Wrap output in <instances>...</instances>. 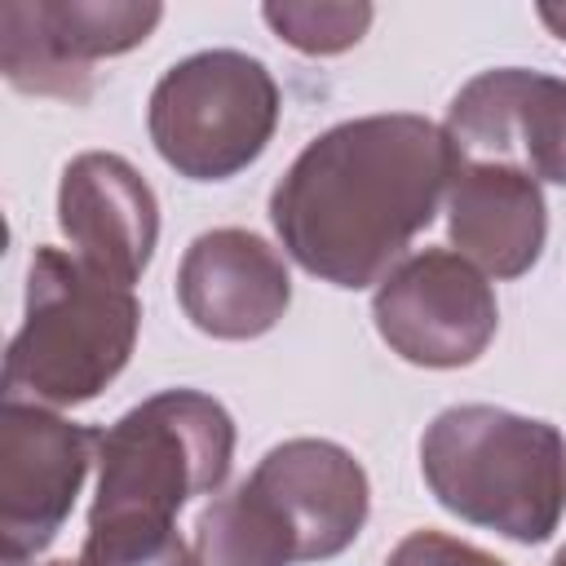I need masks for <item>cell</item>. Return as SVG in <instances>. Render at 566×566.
<instances>
[{
	"instance_id": "11",
	"label": "cell",
	"mask_w": 566,
	"mask_h": 566,
	"mask_svg": "<svg viewBox=\"0 0 566 566\" xmlns=\"http://www.w3.org/2000/svg\"><path fill=\"white\" fill-rule=\"evenodd\" d=\"M177 301L212 340H256L292 305L287 261L252 230L221 226L190 239L177 265Z\"/></svg>"
},
{
	"instance_id": "18",
	"label": "cell",
	"mask_w": 566,
	"mask_h": 566,
	"mask_svg": "<svg viewBox=\"0 0 566 566\" xmlns=\"http://www.w3.org/2000/svg\"><path fill=\"white\" fill-rule=\"evenodd\" d=\"M535 13H539V22H544L557 40H566V4H539Z\"/></svg>"
},
{
	"instance_id": "20",
	"label": "cell",
	"mask_w": 566,
	"mask_h": 566,
	"mask_svg": "<svg viewBox=\"0 0 566 566\" xmlns=\"http://www.w3.org/2000/svg\"><path fill=\"white\" fill-rule=\"evenodd\" d=\"M44 566H75V562H44Z\"/></svg>"
},
{
	"instance_id": "8",
	"label": "cell",
	"mask_w": 566,
	"mask_h": 566,
	"mask_svg": "<svg viewBox=\"0 0 566 566\" xmlns=\"http://www.w3.org/2000/svg\"><path fill=\"white\" fill-rule=\"evenodd\" d=\"M97 460V433L40 402L0 407V562L40 557L66 526Z\"/></svg>"
},
{
	"instance_id": "1",
	"label": "cell",
	"mask_w": 566,
	"mask_h": 566,
	"mask_svg": "<svg viewBox=\"0 0 566 566\" xmlns=\"http://www.w3.org/2000/svg\"><path fill=\"white\" fill-rule=\"evenodd\" d=\"M455 172L442 124L363 115L318 133L270 195L283 252L314 279L358 292L380 283L433 221Z\"/></svg>"
},
{
	"instance_id": "5",
	"label": "cell",
	"mask_w": 566,
	"mask_h": 566,
	"mask_svg": "<svg viewBox=\"0 0 566 566\" xmlns=\"http://www.w3.org/2000/svg\"><path fill=\"white\" fill-rule=\"evenodd\" d=\"M146 128L186 181H226L261 159L279 128L270 66L239 49H203L172 62L150 88Z\"/></svg>"
},
{
	"instance_id": "12",
	"label": "cell",
	"mask_w": 566,
	"mask_h": 566,
	"mask_svg": "<svg viewBox=\"0 0 566 566\" xmlns=\"http://www.w3.org/2000/svg\"><path fill=\"white\" fill-rule=\"evenodd\" d=\"M57 226L75 256L133 287L159 243V199L124 155L84 150L62 168Z\"/></svg>"
},
{
	"instance_id": "15",
	"label": "cell",
	"mask_w": 566,
	"mask_h": 566,
	"mask_svg": "<svg viewBox=\"0 0 566 566\" xmlns=\"http://www.w3.org/2000/svg\"><path fill=\"white\" fill-rule=\"evenodd\" d=\"M261 18L274 27V35L310 57H327V53H345L354 49L367 27H371V4H305V0H283V4H265Z\"/></svg>"
},
{
	"instance_id": "9",
	"label": "cell",
	"mask_w": 566,
	"mask_h": 566,
	"mask_svg": "<svg viewBox=\"0 0 566 566\" xmlns=\"http://www.w3.org/2000/svg\"><path fill=\"white\" fill-rule=\"evenodd\" d=\"M455 164H500L566 186V80L495 66L473 75L442 124Z\"/></svg>"
},
{
	"instance_id": "7",
	"label": "cell",
	"mask_w": 566,
	"mask_h": 566,
	"mask_svg": "<svg viewBox=\"0 0 566 566\" xmlns=\"http://www.w3.org/2000/svg\"><path fill=\"white\" fill-rule=\"evenodd\" d=\"M159 18V4L124 0H4L0 71L18 93L84 102L93 62L146 44Z\"/></svg>"
},
{
	"instance_id": "2",
	"label": "cell",
	"mask_w": 566,
	"mask_h": 566,
	"mask_svg": "<svg viewBox=\"0 0 566 566\" xmlns=\"http://www.w3.org/2000/svg\"><path fill=\"white\" fill-rule=\"evenodd\" d=\"M142 305L128 283L66 248H35L22 323L4 354V398L40 407L93 402L128 363Z\"/></svg>"
},
{
	"instance_id": "10",
	"label": "cell",
	"mask_w": 566,
	"mask_h": 566,
	"mask_svg": "<svg viewBox=\"0 0 566 566\" xmlns=\"http://www.w3.org/2000/svg\"><path fill=\"white\" fill-rule=\"evenodd\" d=\"M248 482L287 526L296 562H327L345 553L371 509L363 464L354 460V451L327 438H287L270 447Z\"/></svg>"
},
{
	"instance_id": "4",
	"label": "cell",
	"mask_w": 566,
	"mask_h": 566,
	"mask_svg": "<svg viewBox=\"0 0 566 566\" xmlns=\"http://www.w3.org/2000/svg\"><path fill=\"white\" fill-rule=\"evenodd\" d=\"M230 460V411L199 389H159L97 433L88 526H172L195 495L226 482Z\"/></svg>"
},
{
	"instance_id": "19",
	"label": "cell",
	"mask_w": 566,
	"mask_h": 566,
	"mask_svg": "<svg viewBox=\"0 0 566 566\" xmlns=\"http://www.w3.org/2000/svg\"><path fill=\"white\" fill-rule=\"evenodd\" d=\"M553 566H566V548H562V553H557V557H553Z\"/></svg>"
},
{
	"instance_id": "13",
	"label": "cell",
	"mask_w": 566,
	"mask_h": 566,
	"mask_svg": "<svg viewBox=\"0 0 566 566\" xmlns=\"http://www.w3.org/2000/svg\"><path fill=\"white\" fill-rule=\"evenodd\" d=\"M447 230L486 279L526 274L548 239V208L535 177L500 164H455L447 181Z\"/></svg>"
},
{
	"instance_id": "14",
	"label": "cell",
	"mask_w": 566,
	"mask_h": 566,
	"mask_svg": "<svg viewBox=\"0 0 566 566\" xmlns=\"http://www.w3.org/2000/svg\"><path fill=\"white\" fill-rule=\"evenodd\" d=\"M199 566H296V548L265 495L243 478L195 522Z\"/></svg>"
},
{
	"instance_id": "17",
	"label": "cell",
	"mask_w": 566,
	"mask_h": 566,
	"mask_svg": "<svg viewBox=\"0 0 566 566\" xmlns=\"http://www.w3.org/2000/svg\"><path fill=\"white\" fill-rule=\"evenodd\" d=\"M385 566H509L495 553L455 539L447 531H411L394 544V553L385 557Z\"/></svg>"
},
{
	"instance_id": "6",
	"label": "cell",
	"mask_w": 566,
	"mask_h": 566,
	"mask_svg": "<svg viewBox=\"0 0 566 566\" xmlns=\"http://www.w3.org/2000/svg\"><path fill=\"white\" fill-rule=\"evenodd\" d=\"M380 340L416 367H469L486 354L500 327L491 279L451 248L402 256L371 296Z\"/></svg>"
},
{
	"instance_id": "3",
	"label": "cell",
	"mask_w": 566,
	"mask_h": 566,
	"mask_svg": "<svg viewBox=\"0 0 566 566\" xmlns=\"http://www.w3.org/2000/svg\"><path fill=\"white\" fill-rule=\"evenodd\" d=\"M420 473L433 500L517 544H544L566 504V442L548 420L491 402L433 416L420 438Z\"/></svg>"
},
{
	"instance_id": "16",
	"label": "cell",
	"mask_w": 566,
	"mask_h": 566,
	"mask_svg": "<svg viewBox=\"0 0 566 566\" xmlns=\"http://www.w3.org/2000/svg\"><path fill=\"white\" fill-rule=\"evenodd\" d=\"M75 566H199L177 526H88Z\"/></svg>"
}]
</instances>
